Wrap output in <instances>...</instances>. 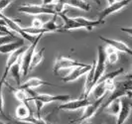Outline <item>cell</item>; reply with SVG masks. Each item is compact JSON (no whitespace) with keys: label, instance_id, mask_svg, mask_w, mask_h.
<instances>
[{"label":"cell","instance_id":"cell-1","mask_svg":"<svg viewBox=\"0 0 132 124\" xmlns=\"http://www.w3.org/2000/svg\"><path fill=\"white\" fill-rule=\"evenodd\" d=\"M122 97H132V79H127L124 81H115L113 90L107 97L105 102L102 103L100 108L105 109L112 101Z\"/></svg>","mask_w":132,"mask_h":124},{"label":"cell","instance_id":"cell-2","mask_svg":"<svg viewBox=\"0 0 132 124\" xmlns=\"http://www.w3.org/2000/svg\"><path fill=\"white\" fill-rule=\"evenodd\" d=\"M123 72H124V70L122 68H120V69L114 71V72L103 75V77L99 79L98 82L94 85L93 88L92 89L90 94L93 95V99L97 100L99 98L105 97V93L108 92L107 90V84H108V81L109 80H114V78H116V77H118L119 75L123 73Z\"/></svg>","mask_w":132,"mask_h":124},{"label":"cell","instance_id":"cell-3","mask_svg":"<svg viewBox=\"0 0 132 124\" xmlns=\"http://www.w3.org/2000/svg\"><path fill=\"white\" fill-rule=\"evenodd\" d=\"M18 12L24 13L27 15L40 16V15H53L58 16L53 8H48L42 5H34V4H23L18 7Z\"/></svg>","mask_w":132,"mask_h":124},{"label":"cell","instance_id":"cell-4","mask_svg":"<svg viewBox=\"0 0 132 124\" xmlns=\"http://www.w3.org/2000/svg\"><path fill=\"white\" fill-rule=\"evenodd\" d=\"M43 35H40L37 37L36 41L33 44H31L28 47V49L26 50V52L23 54L22 59H21V73H22V78H25L28 72H30V65H31V62H32V58H33L34 53L36 52V48L38 46V43L41 40Z\"/></svg>","mask_w":132,"mask_h":124},{"label":"cell","instance_id":"cell-5","mask_svg":"<svg viewBox=\"0 0 132 124\" xmlns=\"http://www.w3.org/2000/svg\"><path fill=\"white\" fill-rule=\"evenodd\" d=\"M106 52L105 48L102 46H98L97 48V60H96V65H95V72H94V78H93V87L98 82V80L103 77L104 72L106 69Z\"/></svg>","mask_w":132,"mask_h":124},{"label":"cell","instance_id":"cell-6","mask_svg":"<svg viewBox=\"0 0 132 124\" xmlns=\"http://www.w3.org/2000/svg\"><path fill=\"white\" fill-rule=\"evenodd\" d=\"M108 2V6L105 7L103 10H101L98 14V20L101 21H104L107 16L111 15V14L115 13V12H118L120 10H122L124 7H126L130 1L128 0H122V1H107Z\"/></svg>","mask_w":132,"mask_h":124},{"label":"cell","instance_id":"cell-7","mask_svg":"<svg viewBox=\"0 0 132 124\" xmlns=\"http://www.w3.org/2000/svg\"><path fill=\"white\" fill-rule=\"evenodd\" d=\"M71 96L69 94H59V95H51L47 93H35L32 97L29 98V101L33 100H39L43 104L45 105L47 103H52L56 101H62V102H67L70 100Z\"/></svg>","mask_w":132,"mask_h":124},{"label":"cell","instance_id":"cell-8","mask_svg":"<svg viewBox=\"0 0 132 124\" xmlns=\"http://www.w3.org/2000/svg\"><path fill=\"white\" fill-rule=\"evenodd\" d=\"M84 64L82 63H79L78 61H75L73 59H70V58H66V57H58L56 61H55V64H54L53 68V72L55 75H57L61 70H67V69H73V68H77V67H80Z\"/></svg>","mask_w":132,"mask_h":124},{"label":"cell","instance_id":"cell-9","mask_svg":"<svg viewBox=\"0 0 132 124\" xmlns=\"http://www.w3.org/2000/svg\"><path fill=\"white\" fill-rule=\"evenodd\" d=\"M92 103L89 98H79V99H75V100H69L67 102H64L58 106V110H69L75 111L80 109V108H86V106Z\"/></svg>","mask_w":132,"mask_h":124},{"label":"cell","instance_id":"cell-10","mask_svg":"<svg viewBox=\"0 0 132 124\" xmlns=\"http://www.w3.org/2000/svg\"><path fill=\"white\" fill-rule=\"evenodd\" d=\"M90 69H92V65H86V64H84V65H80V67L73 68L70 73H68L66 77L62 78V81H64V82L73 81V80L79 78L80 77L86 75L87 72L90 71Z\"/></svg>","mask_w":132,"mask_h":124},{"label":"cell","instance_id":"cell-11","mask_svg":"<svg viewBox=\"0 0 132 124\" xmlns=\"http://www.w3.org/2000/svg\"><path fill=\"white\" fill-rule=\"evenodd\" d=\"M120 102H121V108L119 111L118 115H117V121L116 124H124L127 118L129 117L130 112H131V98L129 97H122L120 98Z\"/></svg>","mask_w":132,"mask_h":124},{"label":"cell","instance_id":"cell-12","mask_svg":"<svg viewBox=\"0 0 132 124\" xmlns=\"http://www.w3.org/2000/svg\"><path fill=\"white\" fill-rule=\"evenodd\" d=\"M103 101H104V97L99 98L97 100L93 101L88 106H86V108H85V111L82 112L81 116H80L77 121H86L87 119H90V118L93 117V115L97 112V110H98L99 108L101 107Z\"/></svg>","mask_w":132,"mask_h":124},{"label":"cell","instance_id":"cell-13","mask_svg":"<svg viewBox=\"0 0 132 124\" xmlns=\"http://www.w3.org/2000/svg\"><path fill=\"white\" fill-rule=\"evenodd\" d=\"M99 39L101 40V41H103V42H105L108 46L112 47L113 49H115L116 51L121 53H125V54H127V55H129V56L132 57V49H130L124 42L109 39V38H105V37H102V36H100Z\"/></svg>","mask_w":132,"mask_h":124},{"label":"cell","instance_id":"cell-14","mask_svg":"<svg viewBox=\"0 0 132 124\" xmlns=\"http://www.w3.org/2000/svg\"><path fill=\"white\" fill-rule=\"evenodd\" d=\"M28 49V47L24 46L22 47V48H20L18 50H16L15 52L11 53L10 55H9V57L7 58V61H6V65H5V72H9V70L11 69V67H13L16 63H18L20 61V59L22 58V56H23V54L26 52V50Z\"/></svg>","mask_w":132,"mask_h":124},{"label":"cell","instance_id":"cell-15","mask_svg":"<svg viewBox=\"0 0 132 124\" xmlns=\"http://www.w3.org/2000/svg\"><path fill=\"white\" fill-rule=\"evenodd\" d=\"M42 85H51L53 86V84H50V82H47L45 80L41 79L39 78H29L28 80H26L24 84L20 85V89H24V90H27V89H32L33 90L34 88H37V87H40Z\"/></svg>","mask_w":132,"mask_h":124},{"label":"cell","instance_id":"cell-16","mask_svg":"<svg viewBox=\"0 0 132 124\" xmlns=\"http://www.w3.org/2000/svg\"><path fill=\"white\" fill-rule=\"evenodd\" d=\"M6 84V82H5ZM6 85L10 88V90H12V92H13L14 96H15V98L19 101V102H21V104H24L26 105L28 108H30L31 109V107H30V105H29V95H28V93H27L26 90H24V89H20V88H14V87H12L10 85H8V84H6ZM32 110V109H31Z\"/></svg>","mask_w":132,"mask_h":124},{"label":"cell","instance_id":"cell-17","mask_svg":"<svg viewBox=\"0 0 132 124\" xmlns=\"http://www.w3.org/2000/svg\"><path fill=\"white\" fill-rule=\"evenodd\" d=\"M31 116H34L33 111L30 108H28L26 105L20 104L16 107L15 110V117L17 120L19 121H26L28 118H30Z\"/></svg>","mask_w":132,"mask_h":124},{"label":"cell","instance_id":"cell-18","mask_svg":"<svg viewBox=\"0 0 132 124\" xmlns=\"http://www.w3.org/2000/svg\"><path fill=\"white\" fill-rule=\"evenodd\" d=\"M76 21H78L79 24H81L84 29H86L87 31H93V28L99 26L101 24H104V21L101 20H90L86 17H75Z\"/></svg>","mask_w":132,"mask_h":124},{"label":"cell","instance_id":"cell-19","mask_svg":"<svg viewBox=\"0 0 132 124\" xmlns=\"http://www.w3.org/2000/svg\"><path fill=\"white\" fill-rule=\"evenodd\" d=\"M24 47V40L20 39L18 41H15V42H11V43H8L6 45H3V46L0 47V54L4 55V54H11V53L15 52L16 50H18L20 48Z\"/></svg>","mask_w":132,"mask_h":124},{"label":"cell","instance_id":"cell-20","mask_svg":"<svg viewBox=\"0 0 132 124\" xmlns=\"http://www.w3.org/2000/svg\"><path fill=\"white\" fill-rule=\"evenodd\" d=\"M63 2L66 6L73 7V8H77L82 11H89L92 8L88 2L82 1V0H63Z\"/></svg>","mask_w":132,"mask_h":124},{"label":"cell","instance_id":"cell-21","mask_svg":"<svg viewBox=\"0 0 132 124\" xmlns=\"http://www.w3.org/2000/svg\"><path fill=\"white\" fill-rule=\"evenodd\" d=\"M21 59H20V61L18 63H16L9 70V73H11L12 78L16 81L17 87H20V85H22V82H21V78H22V73H21Z\"/></svg>","mask_w":132,"mask_h":124},{"label":"cell","instance_id":"cell-22","mask_svg":"<svg viewBox=\"0 0 132 124\" xmlns=\"http://www.w3.org/2000/svg\"><path fill=\"white\" fill-rule=\"evenodd\" d=\"M45 48L40 49L39 51L34 53L33 58H32V62H31V65H30V71L34 70L37 65L42 63V61L44 60V52H45Z\"/></svg>","mask_w":132,"mask_h":124},{"label":"cell","instance_id":"cell-23","mask_svg":"<svg viewBox=\"0 0 132 124\" xmlns=\"http://www.w3.org/2000/svg\"><path fill=\"white\" fill-rule=\"evenodd\" d=\"M105 52H106V62L109 64V65H113L117 62L118 60V54L117 51L115 49H113L112 47L107 46L105 48Z\"/></svg>","mask_w":132,"mask_h":124},{"label":"cell","instance_id":"cell-24","mask_svg":"<svg viewBox=\"0 0 132 124\" xmlns=\"http://www.w3.org/2000/svg\"><path fill=\"white\" fill-rule=\"evenodd\" d=\"M8 72H3L2 77L0 78V114H2L3 116H6L5 113H4V100H3V85L6 82L5 79H6L7 76H8Z\"/></svg>","mask_w":132,"mask_h":124},{"label":"cell","instance_id":"cell-25","mask_svg":"<svg viewBox=\"0 0 132 124\" xmlns=\"http://www.w3.org/2000/svg\"><path fill=\"white\" fill-rule=\"evenodd\" d=\"M120 108H121V102H120V99H116L112 101L110 104L108 105L105 108L106 112L110 115H118L119 111H120Z\"/></svg>","mask_w":132,"mask_h":124},{"label":"cell","instance_id":"cell-26","mask_svg":"<svg viewBox=\"0 0 132 124\" xmlns=\"http://www.w3.org/2000/svg\"><path fill=\"white\" fill-rule=\"evenodd\" d=\"M57 17H58V16H54L53 19L48 20L47 22H45L43 28H44L45 30H47L48 32H60L62 26H58V25L56 24V18H57Z\"/></svg>","mask_w":132,"mask_h":124},{"label":"cell","instance_id":"cell-27","mask_svg":"<svg viewBox=\"0 0 132 124\" xmlns=\"http://www.w3.org/2000/svg\"><path fill=\"white\" fill-rule=\"evenodd\" d=\"M20 40L19 38H16V37H13V36H2L0 37V47L3 46V45H6L8 43H11V42H15V41H18Z\"/></svg>","mask_w":132,"mask_h":124},{"label":"cell","instance_id":"cell-28","mask_svg":"<svg viewBox=\"0 0 132 124\" xmlns=\"http://www.w3.org/2000/svg\"><path fill=\"white\" fill-rule=\"evenodd\" d=\"M44 22H43V20L39 18V17H35L33 20H32V24H31V26L34 27V28H43L44 26Z\"/></svg>","mask_w":132,"mask_h":124},{"label":"cell","instance_id":"cell-29","mask_svg":"<svg viewBox=\"0 0 132 124\" xmlns=\"http://www.w3.org/2000/svg\"><path fill=\"white\" fill-rule=\"evenodd\" d=\"M11 2L12 1H10V0H0V14L3 13V10L9 6L11 4Z\"/></svg>","mask_w":132,"mask_h":124},{"label":"cell","instance_id":"cell-30","mask_svg":"<svg viewBox=\"0 0 132 124\" xmlns=\"http://www.w3.org/2000/svg\"><path fill=\"white\" fill-rule=\"evenodd\" d=\"M120 30L132 37V27H123V28H120Z\"/></svg>","mask_w":132,"mask_h":124},{"label":"cell","instance_id":"cell-31","mask_svg":"<svg viewBox=\"0 0 132 124\" xmlns=\"http://www.w3.org/2000/svg\"><path fill=\"white\" fill-rule=\"evenodd\" d=\"M131 69H132V67H131ZM126 78H128V79H132V72L130 73V75H127V76H126Z\"/></svg>","mask_w":132,"mask_h":124},{"label":"cell","instance_id":"cell-32","mask_svg":"<svg viewBox=\"0 0 132 124\" xmlns=\"http://www.w3.org/2000/svg\"><path fill=\"white\" fill-rule=\"evenodd\" d=\"M82 124H92L90 122H82Z\"/></svg>","mask_w":132,"mask_h":124},{"label":"cell","instance_id":"cell-33","mask_svg":"<svg viewBox=\"0 0 132 124\" xmlns=\"http://www.w3.org/2000/svg\"><path fill=\"white\" fill-rule=\"evenodd\" d=\"M0 124H6V123H5V122H3V121H1V120H0Z\"/></svg>","mask_w":132,"mask_h":124},{"label":"cell","instance_id":"cell-34","mask_svg":"<svg viewBox=\"0 0 132 124\" xmlns=\"http://www.w3.org/2000/svg\"><path fill=\"white\" fill-rule=\"evenodd\" d=\"M131 106H132V103H131Z\"/></svg>","mask_w":132,"mask_h":124}]
</instances>
